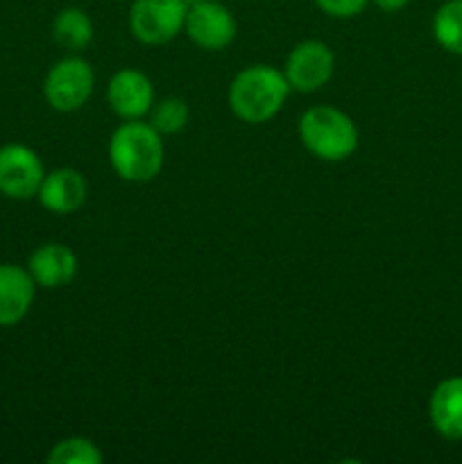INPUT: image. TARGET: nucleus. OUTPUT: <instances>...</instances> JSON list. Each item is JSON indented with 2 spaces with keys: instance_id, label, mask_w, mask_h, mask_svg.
Instances as JSON below:
<instances>
[{
  "instance_id": "nucleus-1",
  "label": "nucleus",
  "mask_w": 462,
  "mask_h": 464,
  "mask_svg": "<svg viewBox=\"0 0 462 464\" xmlns=\"http://www.w3.org/2000/svg\"><path fill=\"white\" fill-rule=\"evenodd\" d=\"M290 91L284 71L267 63H254L243 68L231 82L229 109L238 121L261 125L281 111Z\"/></svg>"
},
{
  "instance_id": "nucleus-2",
  "label": "nucleus",
  "mask_w": 462,
  "mask_h": 464,
  "mask_svg": "<svg viewBox=\"0 0 462 464\" xmlns=\"http://www.w3.org/2000/svg\"><path fill=\"white\" fill-rule=\"evenodd\" d=\"M163 157V139L149 122L125 121L109 139V161L122 181H152L161 172Z\"/></svg>"
},
{
  "instance_id": "nucleus-3",
  "label": "nucleus",
  "mask_w": 462,
  "mask_h": 464,
  "mask_svg": "<svg viewBox=\"0 0 462 464\" xmlns=\"http://www.w3.org/2000/svg\"><path fill=\"white\" fill-rule=\"evenodd\" d=\"M299 139L302 145L322 161L338 163L351 157L358 148V127L338 107L320 104L303 111L299 118Z\"/></svg>"
},
{
  "instance_id": "nucleus-4",
  "label": "nucleus",
  "mask_w": 462,
  "mask_h": 464,
  "mask_svg": "<svg viewBox=\"0 0 462 464\" xmlns=\"http://www.w3.org/2000/svg\"><path fill=\"white\" fill-rule=\"evenodd\" d=\"M188 0H134L130 30L145 45H163L184 32Z\"/></svg>"
},
{
  "instance_id": "nucleus-5",
  "label": "nucleus",
  "mask_w": 462,
  "mask_h": 464,
  "mask_svg": "<svg viewBox=\"0 0 462 464\" xmlns=\"http://www.w3.org/2000/svg\"><path fill=\"white\" fill-rule=\"evenodd\" d=\"M95 86L93 68L82 57H66L54 63L43 82V95L54 111H77L84 107Z\"/></svg>"
},
{
  "instance_id": "nucleus-6",
  "label": "nucleus",
  "mask_w": 462,
  "mask_h": 464,
  "mask_svg": "<svg viewBox=\"0 0 462 464\" xmlns=\"http://www.w3.org/2000/svg\"><path fill=\"white\" fill-rule=\"evenodd\" d=\"M236 18L217 0H188L184 32L197 48L225 50L236 39Z\"/></svg>"
},
{
  "instance_id": "nucleus-7",
  "label": "nucleus",
  "mask_w": 462,
  "mask_h": 464,
  "mask_svg": "<svg viewBox=\"0 0 462 464\" xmlns=\"http://www.w3.org/2000/svg\"><path fill=\"white\" fill-rule=\"evenodd\" d=\"M333 68L335 57L329 45L324 41L308 39L290 50L284 75L290 89L299 91V93H313L329 84V80L333 77Z\"/></svg>"
},
{
  "instance_id": "nucleus-8",
  "label": "nucleus",
  "mask_w": 462,
  "mask_h": 464,
  "mask_svg": "<svg viewBox=\"0 0 462 464\" xmlns=\"http://www.w3.org/2000/svg\"><path fill=\"white\" fill-rule=\"evenodd\" d=\"M45 170L39 154L21 143L0 148V193L12 199L36 198Z\"/></svg>"
},
{
  "instance_id": "nucleus-9",
  "label": "nucleus",
  "mask_w": 462,
  "mask_h": 464,
  "mask_svg": "<svg viewBox=\"0 0 462 464\" xmlns=\"http://www.w3.org/2000/svg\"><path fill=\"white\" fill-rule=\"evenodd\" d=\"M107 100L111 111L122 121H140L154 104V86L145 72L136 68H122L113 72L107 86Z\"/></svg>"
},
{
  "instance_id": "nucleus-10",
  "label": "nucleus",
  "mask_w": 462,
  "mask_h": 464,
  "mask_svg": "<svg viewBox=\"0 0 462 464\" xmlns=\"http://www.w3.org/2000/svg\"><path fill=\"white\" fill-rule=\"evenodd\" d=\"M86 195H89V186L82 172H77L75 168H57L53 172H45L36 198L45 211L68 216L82 208Z\"/></svg>"
},
{
  "instance_id": "nucleus-11",
  "label": "nucleus",
  "mask_w": 462,
  "mask_h": 464,
  "mask_svg": "<svg viewBox=\"0 0 462 464\" xmlns=\"http://www.w3.org/2000/svg\"><path fill=\"white\" fill-rule=\"evenodd\" d=\"M27 272L41 288H63L77 275V256L68 245L45 243L32 252Z\"/></svg>"
},
{
  "instance_id": "nucleus-12",
  "label": "nucleus",
  "mask_w": 462,
  "mask_h": 464,
  "mask_svg": "<svg viewBox=\"0 0 462 464\" xmlns=\"http://www.w3.org/2000/svg\"><path fill=\"white\" fill-rule=\"evenodd\" d=\"M34 279L21 266H0V326H14L30 313L34 302Z\"/></svg>"
},
{
  "instance_id": "nucleus-13",
  "label": "nucleus",
  "mask_w": 462,
  "mask_h": 464,
  "mask_svg": "<svg viewBox=\"0 0 462 464\" xmlns=\"http://www.w3.org/2000/svg\"><path fill=\"white\" fill-rule=\"evenodd\" d=\"M430 424L442 438L462 440V376L444 379L428 401Z\"/></svg>"
},
{
  "instance_id": "nucleus-14",
  "label": "nucleus",
  "mask_w": 462,
  "mask_h": 464,
  "mask_svg": "<svg viewBox=\"0 0 462 464\" xmlns=\"http://www.w3.org/2000/svg\"><path fill=\"white\" fill-rule=\"evenodd\" d=\"M53 36L63 50L80 53L93 41V21L80 7H66L54 16Z\"/></svg>"
},
{
  "instance_id": "nucleus-15",
  "label": "nucleus",
  "mask_w": 462,
  "mask_h": 464,
  "mask_svg": "<svg viewBox=\"0 0 462 464\" xmlns=\"http://www.w3.org/2000/svg\"><path fill=\"white\" fill-rule=\"evenodd\" d=\"M433 36L447 53L462 54V0H447L435 12Z\"/></svg>"
},
{
  "instance_id": "nucleus-16",
  "label": "nucleus",
  "mask_w": 462,
  "mask_h": 464,
  "mask_svg": "<svg viewBox=\"0 0 462 464\" xmlns=\"http://www.w3.org/2000/svg\"><path fill=\"white\" fill-rule=\"evenodd\" d=\"M190 116V109L184 98H163L149 109V125L161 136L177 134L186 127Z\"/></svg>"
},
{
  "instance_id": "nucleus-17",
  "label": "nucleus",
  "mask_w": 462,
  "mask_h": 464,
  "mask_svg": "<svg viewBox=\"0 0 462 464\" xmlns=\"http://www.w3.org/2000/svg\"><path fill=\"white\" fill-rule=\"evenodd\" d=\"M48 462L53 464H100L102 453L91 440L66 438L53 447L48 453Z\"/></svg>"
},
{
  "instance_id": "nucleus-18",
  "label": "nucleus",
  "mask_w": 462,
  "mask_h": 464,
  "mask_svg": "<svg viewBox=\"0 0 462 464\" xmlns=\"http://www.w3.org/2000/svg\"><path fill=\"white\" fill-rule=\"evenodd\" d=\"M370 0H315L317 7L333 18H353L365 12Z\"/></svg>"
},
{
  "instance_id": "nucleus-19",
  "label": "nucleus",
  "mask_w": 462,
  "mask_h": 464,
  "mask_svg": "<svg viewBox=\"0 0 462 464\" xmlns=\"http://www.w3.org/2000/svg\"><path fill=\"white\" fill-rule=\"evenodd\" d=\"M371 3H374L379 9H383V12L392 14V12H401L403 7H408L410 0H371Z\"/></svg>"
}]
</instances>
